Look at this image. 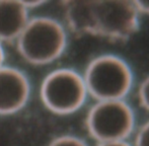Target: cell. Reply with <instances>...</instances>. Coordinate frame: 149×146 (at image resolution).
<instances>
[{
	"label": "cell",
	"mask_w": 149,
	"mask_h": 146,
	"mask_svg": "<svg viewBox=\"0 0 149 146\" xmlns=\"http://www.w3.org/2000/svg\"><path fill=\"white\" fill-rule=\"evenodd\" d=\"M18 54L31 65L43 66L58 60L68 46L64 24L51 16L31 18L16 40Z\"/></svg>",
	"instance_id": "3957f363"
},
{
	"label": "cell",
	"mask_w": 149,
	"mask_h": 146,
	"mask_svg": "<svg viewBox=\"0 0 149 146\" xmlns=\"http://www.w3.org/2000/svg\"><path fill=\"white\" fill-rule=\"evenodd\" d=\"M137 125L136 112L127 99L94 101L85 117L86 131L96 143L130 140Z\"/></svg>",
	"instance_id": "277c9868"
},
{
	"label": "cell",
	"mask_w": 149,
	"mask_h": 146,
	"mask_svg": "<svg viewBox=\"0 0 149 146\" xmlns=\"http://www.w3.org/2000/svg\"><path fill=\"white\" fill-rule=\"evenodd\" d=\"M137 99L139 105L149 112V74L146 75L138 84Z\"/></svg>",
	"instance_id": "30bf717a"
},
{
	"label": "cell",
	"mask_w": 149,
	"mask_h": 146,
	"mask_svg": "<svg viewBox=\"0 0 149 146\" xmlns=\"http://www.w3.org/2000/svg\"><path fill=\"white\" fill-rule=\"evenodd\" d=\"M30 19L24 2L0 1V42H16Z\"/></svg>",
	"instance_id": "52a82bcc"
},
{
	"label": "cell",
	"mask_w": 149,
	"mask_h": 146,
	"mask_svg": "<svg viewBox=\"0 0 149 146\" xmlns=\"http://www.w3.org/2000/svg\"><path fill=\"white\" fill-rule=\"evenodd\" d=\"M48 146H89L83 138L73 134H63L53 138Z\"/></svg>",
	"instance_id": "ba28073f"
},
{
	"label": "cell",
	"mask_w": 149,
	"mask_h": 146,
	"mask_svg": "<svg viewBox=\"0 0 149 146\" xmlns=\"http://www.w3.org/2000/svg\"><path fill=\"white\" fill-rule=\"evenodd\" d=\"M135 4L140 15L149 16V1H135Z\"/></svg>",
	"instance_id": "7c38bea8"
},
{
	"label": "cell",
	"mask_w": 149,
	"mask_h": 146,
	"mask_svg": "<svg viewBox=\"0 0 149 146\" xmlns=\"http://www.w3.org/2000/svg\"><path fill=\"white\" fill-rule=\"evenodd\" d=\"M67 28L110 42H125L138 32L141 17L135 1L72 0L64 3Z\"/></svg>",
	"instance_id": "6da1fadb"
},
{
	"label": "cell",
	"mask_w": 149,
	"mask_h": 146,
	"mask_svg": "<svg viewBox=\"0 0 149 146\" xmlns=\"http://www.w3.org/2000/svg\"><path fill=\"white\" fill-rule=\"evenodd\" d=\"M95 146H134L131 140H116L96 143Z\"/></svg>",
	"instance_id": "8fae6325"
},
{
	"label": "cell",
	"mask_w": 149,
	"mask_h": 146,
	"mask_svg": "<svg viewBox=\"0 0 149 146\" xmlns=\"http://www.w3.org/2000/svg\"><path fill=\"white\" fill-rule=\"evenodd\" d=\"M82 74L89 97L94 101L127 99L135 86L133 67L123 56L115 53L94 56Z\"/></svg>",
	"instance_id": "7a4b0ae2"
},
{
	"label": "cell",
	"mask_w": 149,
	"mask_h": 146,
	"mask_svg": "<svg viewBox=\"0 0 149 146\" xmlns=\"http://www.w3.org/2000/svg\"><path fill=\"white\" fill-rule=\"evenodd\" d=\"M89 97L83 74L70 67L49 72L42 80L40 99L44 107L56 115L78 112Z\"/></svg>",
	"instance_id": "5b68a950"
},
{
	"label": "cell",
	"mask_w": 149,
	"mask_h": 146,
	"mask_svg": "<svg viewBox=\"0 0 149 146\" xmlns=\"http://www.w3.org/2000/svg\"><path fill=\"white\" fill-rule=\"evenodd\" d=\"M132 137L133 140L131 141L134 146H149V119L137 125Z\"/></svg>",
	"instance_id": "9c48e42d"
},
{
	"label": "cell",
	"mask_w": 149,
	"mask_h": 146,
	"mask_svg": "<svg viewBox=\"0 0 149 146\" xmlns=\"http://www.w3.org/2000/svg\"><path fill=\"white\" fill-rule=\"evenodd\" d=\"M4 62H5V51H4L3 43L0 42V68L5 65Z\"/></svg>",
	"instance_id": "4fadbf2b"
},
{
	"label": "cell",
	"mask_w": 149,
	"mask_h": 146,
	"mask_svg": "<svg viewBox=\"0 0 149 146\" xmlns=\"http://www.w3.org/2000/svg\"><path fill=\"white\" fill-rule=\"evenodd\" d=\"M31 85L29 76L19 68H0V116L20 112L30 101Z\"/></svg>",
	"instance_id": "8992f818"
}]
</instances>
